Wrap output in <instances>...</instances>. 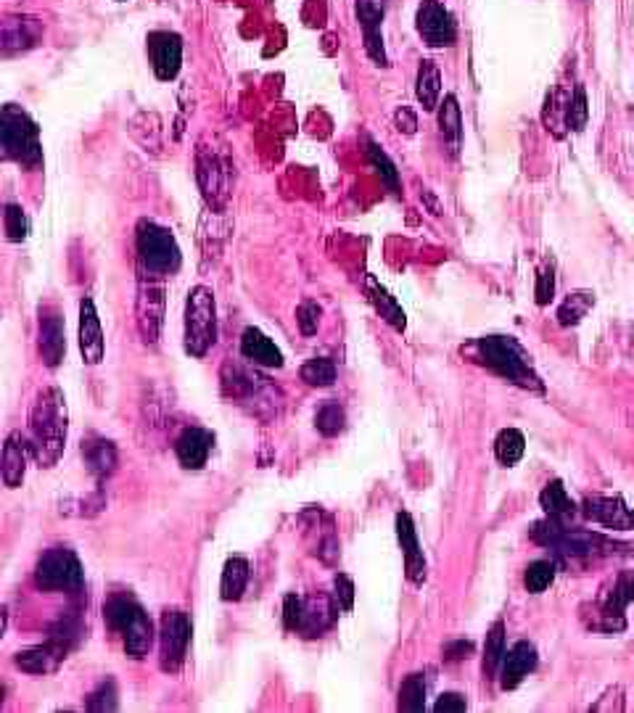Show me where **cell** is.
I'll list each match as a JSON object with an SVG mask.
<instances>
[{
    "instance_id": "cell-1",
    "label": "cell",
    "mask_w": 634,
    "mask_h": 713,
    "mask_svg": "<svg viewBox=\"0 0 634 713\" xmlns=\"http://www.w3.org/2000/svg\"><path fill=\"white\" fill-rule=\"evenodd\" d=\"M69 436V407L64 391L48 386L30 410V447L40 468H53L64 455Z\"/></svg>"
},
{
    "instance_id": "cell-2",
    "label": "cell",
    "mask_w": 634,
    "mask_h": 713,
    "mask_svg": "<svg viewBox=\"0 0 634 713\" xmlns=\"http://www.w3.org/2000/svg\"><path fill=\"white\" fill-rule=\"evenodd\" d=\"M104 618L111 632L122 637L127 658L143 661L154 645V624L141 603L130 595H111L104 605Z\"/></svg>"
},
{
    "instance_id": "cell-3",
    "label": "cell",
    "mask_w": 634,
    "mask_h": 713,
    "mask_svg": "<svg viewBox=\"0 0 634 713\" xmlns=\"http://www.w3.org/2000/svg\"><path fill=\"white\" fill-rule=\"evenodd\" d=\"M0 143H3V154L11 162L22 164L24 170H40L43 164L40 127L16 103H6L0 111Z\"/></svg>"
},
{
    "instance_id": "cell-4",
    "label": "cell",
    "mask_w": 634,
    "mask_h": 713,
    "mask_svg": "<svg viewBox=\"0 0 634 713\" xmlns=\"http://www.w3.org/2000/svg\"><path fill=\"white\" fill-rule=\"evenodd\" d=\"M531 539L545 547L563 552V555H576V558H592V555H613V552L627 550V544L613 542L605 539L595 531H582V529H568L563 526L561 518H550L537 521L531 526Z\"/></svg>"
},
{
    "instance_id": "cell-5",
    "label": "cell",
    "mask_w": 634,
    "mask_h": 713,
    "mask_svg": "<svg viewBox=\"0 0 634 713\" xmlns=\"http://www.w3.org/2000/svg\"><path fill=\"white\" fill-rule=\"evenodd\" d=\"M135 249H138V265L143 275L151 278H170L183 265V251L177 246L172 230L154 220H141L135 230Z\"/></svg>"
},
{
    "instance_id": "cell-6",
    "label": "cell",
    "mask_w": 634,
    "mask_h": 713,
    "mask_svg": "<svg viewBox=\"0 0 634 713\" xmlns=\"http://www.w3.org/2000/svg\"><path fill=\"white\" fill-rule=\"evenodd\" d=\"M479 357L484 365H489L505 381L516 383L521 389L542 391V381H539V375L531 368L529 354L510 336H487V339H481Z\"/></svg>"
},
{
    "instance_id": "cell-7",
    "label": "cell",
    "mask_w": 634,
    "mask_h": 713,
    "mask_svg": "<svg viewBox=\"0 0 634 713\" xmlns=\"http://www.w3.org/2000/svg\"><path fill=\"white\" fill-rule=\"evenodd\" d=\"M217 341V304H214L212 288L193 286L185 302V352L201 360Z\"/></svg>"
},
{
    "instance_id": "cell-8",
    "label": "cell",
    "mask_w": 634,
    "mask_h": 713,
    "mask_svg": "<svg viewBox=\"0 0 634 713\" xmlns=\"http://www.w3.org/2000/svg\"><path fill=\"white\" fill-rule=\"evenodd\" d=\"M35 584L45 592L77 595L85 587V571L77 552L69 547H51L40 555L35 566Z\"/></svg>"
},
{
    "instance_id": "cell-9",
    "label": "cell",
    "mask_w": 634,
    "mask_h": 713,
    "mask_svg": "<svg viewBox=\"0 0 634 713\" xmlns=\"http://www.w3.org/2000/svg\"><path fill=\"white\" fill-rule=\"evenodd\" d=\"M196 177H199L201 193L214 212H225L230 201V180H233V164L228 154L220 148H209L201 143L196 151Z\"/></svg>"
},
{
    "instance_id": "cell-10",
    "label": "cell",
    "mask_w": 634,
    "mask_h": 713,
    "mask_svg": "<svg viewBox=\"0 0 634 713\" xmlns=\"http://www.w3.org/2000/svg\"><path fill=\"white\" fill-rule=\"evenodd\" d=\"M193 624L191 616L183 611H164L159 624V666L167 674H177L183 669L188 645H191Z\"/></svg>"
},
{
    "instance_id": "cell-11",
    "label": "cell",
    "mask_w": 634,
    "mask_h": 713,
    "mask_svg": "<svg viewBox=\"0 0 634 713\" xmlns=\"http://www.w3.org/2000/svg\"><path fill=\"white\" fill-rule=\"evenodd\" d=\"M415 27L428 48H450L458 40L455 16L439 0H423L415 14Z\"/></svg>"
},
{
    "instance_id": "cell-12",
    "label": "cell",
    "mask_w": 634,
    "mask_h": 713,
    "mask_svg": "<svg viewBox=\"0 0 634 713\" xmlns=\"http://www.w3.org/2000/svg\"><path fill=\"white\" fill-rule=\"evenodd\" d=\"M164 323V286L162 278L141 275L138 286V331L146 344H156Z\"/></svg>"
},
{
    "instance_id": "cell-13",
    "label": "cell",
    "mask_w": 634,
    "mask_h": 713,
    "mask_svg": "<svg viewBox=\"0 0 634 713\" xmlns=\"http://www.w3.org/2000/svg\"><path fill=\"white\" fill-rule=\"evenodd\" d=\"M40 357L48 368H59L67 357V323L59 307L43 304L40 307V333H37Z\"/></svg>"
},
{
    "instance_id": "cell-14",
    "label": "cell",
    "mask_w": 634,
    "mask_h": 713,
    "mask_svg": "<svg viewBox=\"0 0 634 713\" xmlns=\"http://www.w3.org/2000/svg\"><path fill=\"white\" fill-rule=\"evenodd\" d=\"M148 61L154 67V74L162 82L175 80L183 67V40L177 32H151L148 35Z\"/></svg>"
},
{
    "instance_id": "cell-15",
    "label": "cell",
    "mask_w": 634,
    "mask_h": 713,
    "mask_svg": "<svg viewBox=\"0 0 634 713\" xmlns=\"http://www.w3.org/2000/svg\"><path fill=\"white\" fill-rule=\"evenodd\" d=\"M384 14L386 0H357V22L362 27V37H365V51L378 67H389V56L384 48Z\"/></svg>"
},
{
    "instance_id": "cell-16",
    "label": "cell",
    "mask_w": 634,
    "mask_h": 713,
    "mask_svg": "<svg viewBox=\"0 0 634 713\" xmlns=\"http://www.w3.org/2000/svg\"><path fill=\"white\" fill-rule=\"evenodd\" d=\"M80 354L85 365H101L106 354V341H104V328H101V317H98L96 302L85 296L80 302Z\"/></svg>"
},
{
    "instance_id": "cell-17",
    "label": "cell",
    "mask_w": 634,
    "mask_h": 713,
    "mask_svg": "<svg viewBox=\"0 0 634 713\" xmlns=\"http://www.w3.org/2000/svg\"><path fill=\"white\" fill-rule=\"evenodd\" d=\"M69 650H72L69 642L59 640V637H51L45 645L27 647V650H22V653H16L14 663L22 671H27V674L45 677V674H53V671L59 669L61 663H64V658H67Z\"/></svg>"
},
{
    "instance_id": "cell-18",
    "label": "cell",
    "mask_w": 634,
    "mask_h": 713,
    "mask_svg": "<svg viewBox=\"0 0 634 713\" xmlns=\"http://www.w3.org/2000/svg\"><path fill=\"white\" fill-rule=\"evenodd\" d=\"M394 526H397V539H399V547H402V555H405V571H407V579L413 581L415 587H421L423 581H426V555H423L421 550V542H418V531H415V523L413 518H410V513H397V518H394Z\"/></svg>"
},
{
    "instance_id": "cell-19",
    "label": "cell",
    "mask_w": 634,
    "mask_h": 713,
    "mask_svg": "<svg viewBox=\"0 0 634 713\" xmlns=\"http://www.w3.org/2000/svg\"><path fill=\"white\" fill-rule=\"evenodd\" d=\"M632 600H634V571H621V574L616 576V581H613L608 597H605L603 611H600V618H603L600 629H605V632H621V629L627 626V621H624V611H627V605L632 603Z\"/></svg>"
},
{
    "instance_id": "cell-20",
    "label": "cell",
    "mask_w": 634,
    "mask_h": 713,
    "mask_svg": "<svg viewBox=\"0 0 634 713\" xmlns=\"http://www.w3.org/2000/svg\"><path fill=\"white\" fill-rule=\"evenodd\" d=\"M584 515L590 521L600 523L605 529L613 531H632L634 529V513L627 508V502L621 497H587L584 500Z\"/></svg>"
},
{
    "instance_id": "cell-21",
    "label": "cell",
    "mask_w": 634,
    "mask_h": 713,
    "mask_svg": "<svg viewBox=\"0 0 634 713\" xmlns=\"http://www.w3.org/2000/svg\"><path fill=\"white\" fill-rule=\"evenodd\" d=\"M214 447V434L207 428H185L183 434L177 436L175 452L177 460L183 465L185 471H201L209 460V452Z\"/></svg>"
},
{
    "instance_id": "cell-22",
    "label": "cell",
    "mask_w": 634,
    "mask_h": 713,
    "mask_svg": "<svg viewBox=\"0 0 634 713\" xmlns=\"http://www.w3.org/2000/svg\"><path fill=\"white\" fill-rule=\"evenodd\" d=\"M537 647L534 642L521 640L510 647L505 658H502V674H500V687L502 690H516L518 684L529 677L531 671L537 669Z\"/></svg>"
},
{
    "instance_id": "cell-23",
    "label": "cell",
    "mask_w": 634,
    "mask_h": 713,
    "mask_svg": "<svg viewBox=\"0 0 634 713\" xmlns=\"http://www.w3.org/2000/svg\"><path fill=\"white\" fill-rule=\"evenodd\" d=\"M27 449L30 439H24L22 431H11L3 444V457H0V473H3V484L8 489H19L27 476Z\"/></svg>"
},
{
    "instance_id": "cell-24",
    "label": "cell",
    "mask_w": 634,
    "mask_h": 713,
    "mask_svg": "<svg viewBox=\"0 0 634 713\" xmlns=\"http://www.w3.org/2000/svg\"><path fill=\"white\" fill-rule=\"evenodd\" d=\"M82 460H85V465H88L90 476H96L98 481H104V478H109L111 473L117 471L119 455L114 442H109L106 436L90 434L88 439L82 442Z\"/></svg>"
},
{
    "instance_id": "cell-25",
    "label": "cell",
    "mask_w": 634,
    "mask_h": 713,
    "mask_svg": "<svg viewBox=\"0 0 634 713\" xmlns=\"http://www.w3.org/2000/svg\"><path fill=\"white\" fill-rule=\"evenodd\" d=\"M43 37V27L32 16H8L0 30V40H3V51H27L37 40Z\"/></svg>"
},
{
    "instance_id": "cell-26",
    "label": "cell",
    "mask_w": 634,
    "mask_h": 713,
    "mask_svg": "<svg viewBox=\"0 0 634 713\" xmlns=\"http://www.w3.org/2000/svg\"><path fill=\"white\" fill-rule=\"evenodd\" d=\"M241 354L259 368H283L281 349L259 328H246L244 336H241Z\"/></svg>"
},
{
    "instance_id": "cell-27",
    "label": "cell",
    "mask_w": 634,
    "mask_h": 713,
    "mask_svg": "<svg viewBox=\"0 0 634 713\" xmlns=\"http://www.w3.org/2000/svg\"><path fill=\"white\" fill-rule=\"evenodd\" d=\"M249 576H251V566L244 555H233V558L225 560V568H222V579H220L222 600H225V603H236V600H241L246 592V584H249Z\"/></svg>"
},
{
    "instance_id": "cell-28",
    "label": "cell",
    "mask_w": 634,
    "mask_h": 713,
    "mask_svg": "<svg viewBox=\"0 0 634 713\" xmlns=\"http://www.w3.org/2000/svg\"><path fill=\"white\" fill-rule=\"evenodd\" d=\"M365 294H368V299H370V304L378 309V315L384 317L386 323L394 328V331H405L407 328V317H405V312H402V307L397 304V299L386 291L381 283H378L373 275H368V280H365Z\"/></svg>"
},
{
    "instance_id": "cell-29",
    "label": "cell",
    "mask_w": 634,
    "mask_h": 713,
    "mask_svg": "<svg viewBox=\"0 0 634 713\" xmlns=\"http://www.w3.org/2000/svg\"><path fill=\"white\" fill-rule=\"evenodd\" d=\"M415 96L421 101L426 111H434L439 106V96H442V72L434 61H421L418 69V80H415Z\"/></svg>"
},
{
    "instance_id": "cell-30",
    "label": "cell",
    "mask_w": 634,
    "mask_h": 713,
    "mask_svg": "<svg viewBox=\"0 0 634 713\" xmlns=\"http://www.w3.org/2000/svg\"><path fill=\"white\" fill-rule=\"evenodd\" d=\"M568 101H571V93H566L563 88H555L553 93H547L545 101V111H542V122L555 138H563L568 130Z\"/></svg>"
},
{
    "instance_id": "cell-31",
    "label": "cell",
    "mask_w": 634,
    "mask_h": 713,
    "mask_svg": "<svg viewBox=\"0 0 634 713\" xmlns=\"http://www.w3.org/2000/svg\"><path fill=\"white\" fill-rule=\"evenodd\" d=\"M439 127H442L444 140L450 143L452 154H458L460 143H463V114H460L458 98L447 96L439 111Z\"/></svg>"
},
{
    "instance_id": "cell-32",
    "label": "cell",
    "mask_w": 634,
    "mask_h": 713,
    "mask_svg": "<svg viewBox=\"0 0 634 713\" xmlns=\"http://www.w3.org/2000/svg\"><path fill=\"white\" fill-rule=\"evenodd\" d=\"M592 307H595V294H592V291H574V294H568L561 307H558V323H561L563 328L579 325Z\"/></svg>"
},
{
    "instance_id": "cell-33",
    "label": "cell",
    "mask_w": 634,
    "mask_h": 713,
    "mask_svg": "<svg viewBox=\"0 0 634 713\" xmlns=\"http://www.w3.org/2000/svg\"><path fill=\"white\" fill-rule=\"evenodd\" d=\"M524 452L526 439L518 428H505V431H500L497 442H494V455H497V460H500L502 465H508L510 468V465L521 463Z\"/></svg>"
},
{
    "instance_id": "cell-34",
    "label": "cell",
    "mask_w": 634,
    "mask_h": 713,
    "mask_svg": "<svg viewBox=\"0 0 634 713\" xmlns=\"http://www.w3.org/2000/svg\"><path fill=\"white\" fill-rule=\"evenodd\" d=\"M539 505L545 510L550 518H566V515H574V502L566 494V486L561 481H550V484L542 489L539 494Z\"/></svg>"
},
{
    "instance_id": "cell-35",
    "label": "cell",
    "mask_w": 634,
    "mask_h": 713,
    "mask_svg": "<svg viewBox=\"0 0 634 713\" xmlns=\"http://www.w3.org/2000/svg\"><path fill=\"white\" fill-rule=\"evenodd\" d=\"M336 362L328 360V357H315V360H307L299 370V378H302L307 386H315V389H328L336 383Z\"/></svg>"
},
{
    "instance_id": "cell-36",
    "label": "cell",
    "mask_w": 634,
    "mask_h": 713,
    "mask_svg": "<svg viewBox=\"0 0 634 713\" xmlns=\"http://www.w3.org/2000/svg\"><path fill=\"white\" fill-rule=\"evenodd\" d=\"M397 708L407 713H418L426 708V679H423V674H410V677L402 682Z\"/></svg>"
},
{
    "instance_id": "cell-37",
    "label": "cell",
    "mask_w": 634,
    "mask_h": 713,
    "mask_svg": "<svg viewBox=\"0 0 634 713\" xmlns=\"http://www.w3.org/2000/svg\"><path fill=\"white\" fill-rule=\"evenodd\" d=\"M505 653H508V650H505V624H502V621H494L487 634V645H484V674H487V677H494V671L502 666Z\"/></svg>"
},
{
    "instance_id": "cell-38",
    "label": "cell",
    "mask_w": 634,
    "mask_h": 713,
    "mask_svg": "<svg viewBox=\"0 0 634 713\" xmlns=\"http://www.w3.org/2000/svg\"><path fill=\"white\" fill-rule=\"evenodd\" d=\"M368 159H370V167H373V170L378 172V177H381V183H384L391 193H399L397 167H394V162H391L384 148L378 146V143H373V140L368 143Z\"/></svg>"
},
{
    "instance_id": "cell-39",
    "label": "cell",
    "mask_w": 634,
    "mask_h": 713,
    "mask_svg": "<svg viewBox=\"0 0 634 713\" xmlns=\"http://www.w3.org/2000/svg\"><path fill=\"white\" fill-rule=\"evenodd\" d=\"M347 426V412L339 402H325L315 415V428L323 436H339Z\"/></svg>"
},
{
    "instance_id": "cell-40",
    "label": "cell",
    "mask_w": 634,
    "mask_h": 713,
    "mask_svg": "<svg viewBox=\"0 0 634 713\" xmlns=\"http://www.w3.org/2000/svg\"><path fill=\"white\" fill-rule=\"evenodd\" d=\"M553 581H555V566L550 563V560H534V563H529L524 584L531 595H542Z\"/></svg>"
},
{
    "instance_id": "cell-41",
    "label": "cell",
    "mask_w": 634,
    "mask_h": 713,
    "mask_svg": "<svg viewBox=\"0 0 634 713\" xmlns=\"http://www.w3.org/2000/svg\"><path fill=\"white\" fill-rule=\"evenodd\" d=\"M88 711L93 713H106V711H117L119 708V700H117V682L114 679H104V682L98 684L96 690L90 692L88 698Z\"/></svg>"
},
{
    "instance_id": "cell-42",
    "label": "cell",
    "mask_w": 634,
    "mask_h": 713,
    "mask_svg": "<svg viewBox=\"0 0 634 713\" xmlns=\"http://www.w3.org/2000/svg\"><path fill=\"white\" fill-rule=\"evenodd\" d=\"M3 225H6V238L11 243H22L30 236V220L19 204H8L3 212Z\"/></svg>"
},
{
    "instance_id": "cell-43",
    "label": "cell",
    "mask_w": 634,
    "mask_h": 713,
    "mask_svg": "<svg viewBox=\"0 0 634 713\" xmlns=\"http://www.w3.org/2000/svg\"><path fill=\"white\" fill-rule=\"evenodd\" d=\"M587 119H590V106H587V93H584L582 85H576L574 90H571V101H568V130H574V133H582L584 127H587Z\"/></svg>"
},
{
    "instance_id": "cell-44",
    "label": "cell",
    "mask_w": 634,
    "mask_h": 713,
    "mask_svg": "<svg viewBox=\"0 0 634 713\" xmlns=\"http://www.w3.org/2000/svg\"><path fill=\"white\" fill-rule=\"evenodd\" d=\"M320 317H323V307L312 299L296 307V323H299L302 336H315L317 328H320Z\"/></svg>"
},
{
    "instance_id": "cell-45",
    "label": "cell",
    "mask_w": 634,
    "mask_h": 713,
    "mask_svg": "<svg viewBox=\"0 0 634 713\" xmlns=\"http://www.w3.org/2000/svg\"><path fill=\"white\" fill-rule=\"evenodd\" d=\"M555 296V267L553 262H545L537 272V286H534V299L539 307H547Z\"/></svg>"
},
{
    "instance_id": "cell-46",
    "label": "cell",
    "mask_w": 634,
    "mask_h": 713,
    "mask_svg": "<svg viewBox=\"0 0 634 713\" xmlns=\"http://www.w3.org/2000/svg\"><path fill=\"white\" fill-rule=\"evenodd\" d=\"M304 600L299 595H286L283 600V624L288 632H302L304 626Z\"/></svg>"
},
{
    "instance_id": "cell-47",
    "label": "cell",
    "mask_w": 634,
    "mask_h": 713,
    "mask_svg": "<svg viewBox=\"0 0 634 713\" xmlns=\"http://www.w3.org/2000/svg\"><path fill=\"white\" fill-rule=\"evenodd\" d=\"M333 600H336V608L344 613L354 608V584L347 574H336L333 579Z\"/></svg>"
},
{
    "instance_id": "cell-48",
    "label": "cell",
    "mask_w": 634,
    "mask_h": 713,
    "mask_svg": "<svg viewBox=\"0 0 634 713\" xmlns=\"http://www.w3.org/2000/svg\"><path fill=\"white\" fill-rule=\"evenodd\" d=\"M394 125H397L399 133L415 135V130H418V117H415L413 109H407V106H399V109L394 111Z\"/></svg>"
},
{
    "instance_id": "cell-49",
    "label": "cell",
    "mask_w": 634,
    "mask_h": 713,
    "mask_svg": "<svg viewBox=\"0 0 634 713\" xmlns=\"http://www.w3.org/2000/svg\"><path fill=\"white\" fill-rule=\"evenodd\" d=\"M465 708H468V703H465L463 695H458V692H444L442 698L436 700L434 711H436V713H450V711L463 713Z\"/></svg>"
},
{
    "instance_id": "cell-50",
    "label": "cell",
    "mask_w": 634,
    "mask_h": 713,
    "mask_svg": "<svg viewBox=\"0 0 634 713\" xmlns=\"http://www.w3.org/2000/svg\"><path fill=\"white\" fill-rule=\"evenodd\" d=\"M473 650H476L473 642H465V640L447 642V645H444V658H447V661H463V658H471Z\"/></svg>"
},
{
    "instance_id": "cell-51",
    "label": "cell",
    "mask_w": 634,
    "mask_h": 713,
    "mask_svg": "<svg viewBox=\"0 0 634 713\" xmlns=\"http://www.w3.org/2000/svg\"><path fill=\"white\" fill-rule=\"evenodd\" d=\"M117 3H125V0H117Z\"/></svg>"
}]
</instances>
